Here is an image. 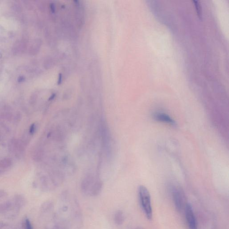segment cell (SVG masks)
I'll return each mask as SVG.
<instances>
[{
	"label": "cell",
	"instance_id": "1",
	"mask_svg": "<svg viewBox=\"0 0 229 229\" xmlns=\"http://www.w3.org/2000/svg\"><path fill=\"white\" fill-rule=\"evenodd\" d=\"M139 202L146 218L151 220L153 218L151 196L148 189L143 185L139 186L138 189Z\"/></svg>",
	"mask_w": 229,
	"mask_h": 229
},
{
	"label": "cell",
	"instance_id": "2",
	"mask_svg": "<svg viewBox=\"0 0 229 229\" xmlns=\"http://www.w3.org/2000/svg\"><path fill=\"white\" fill-rule=\"evenodd\" d=\"M185 218L189 229H197V222L191 204L187 203L185 208Z\"/></svg>",
	"mask_w": 229,
	"mask_h": 229
},
{
	"label": "cell",
	"instance_id": "3",
	"mask_svg": "<svg viewBox=\"0 0 229 229\" xmlns=\"http://www.w3.org/2000/svg\"><path fill=\"white\" fill-rule=\"evenodd\" d=\"M172 198L174 205L178 212H181L184 207L185 195L181 189L175 188L172 190Z\"/></svg>",
	"mask_w": 229,
	"mask_h": 229
},
{
	"label": "cell",
	"instance_id": "4",
	"mask_svg": "<svg viewBox=\"0 0 229 229\" xmlns=\"http://www.w3.org/2000/svg\"><path fill=\"white\" fill-rule=\"evenodd\" d=\"M153 119L158 121L166 123L169 125L174 126L176 122L174 119L167 114L163 112H157L153 115Z\"/></svg>",
	"mask_w": 229,
	"mask_h": 229
},
{
	"label": "cell",
	"instance_id": "5",
	"mask_svg": "<svg viewBox=\"0 0 229 229\" xmlns=\"http://www.w3.org/2000/svg\"><path fill=\"white\" fill-rule=\"evenodd\" d=\"M10 151L14 153L22 152L23 150V144L21 141L16 139H12L9 144Z\"/></svg>",
	"mask_w": 229,
	"mask_h": 229
},
{
	"label": "cell",
	"instance_id": "6",
	"mask_svg": "<svg viewBox=\"0 0 229 229\" xmlns=\"http://www.w3.org/2000/svg\"><path fill=\"white\" fill-rule=\"evenodd\" d=\"M12 201L13 204L20 209L26 204L25 198L21 195H15Z\"/></svg>",
	"mask_w": 229,
	"mask_h": 229
},
{
	"label": "cell",
	"instance_id": "7",
	"mask_svg": "<svg viewBox=\"0 0 229 229\" xmlns=\"http://www.w3.org/2000/svg\"><path fill=\"white\" fill-rule=\"evenodd\" d=\"M115 223L117 225H121L125 220L124 215L123 211L121 210H118L115 213L114 217Z\"/></svg>",
	"mask_w": 229,
	"mask_h": 229
},
{
	"label": "cell",
	"instance_id": "8",
	"mask_svg": "<svg viewBox=\"0 0 229 229\" xmlns=\"http://www.w3.org/2000/svg\"><path fill=\"white\" fill-rule=\"evenodd\" d=\"M12 206V201H7L0 204V213L5 214Z\"/></svg>",
	"mask_w": 229,
	"mask_h": 229
},
{
	"label": "cell",
	"instance_id": "9",
	"mask_svg": "<svg viewBox=\"0 0 229 229\" xmlns=\"http://www.w3.org/2000/svg\"><path fill=\"white\" fill-rule=\"evenodd\" d=\"M12 160L10 158H4L0 160V168L5 169L9 167L12 165Z\"/></svg>",
	"mask_w": 229,
	"mask_h": 229
},
{
	"label": "cell",
	"instance_id": "10",
	"mask_svg": "<svg viewBox=\"0 0 229 229\" xmlns=\"http://www.w3.org/2000/svg\"><path fill=\"white\" fill-rule=\"evenodd\" d=\"M53 204L50 201H46L43 204L41 207V210L43 212L46 213L50 210L53 207Z\"/></svg>",
	"mask_w": 229,
	"mask_h": 229
},
{
	"label": "cell",
	"instance_id": "11",
	"mask_svg": "<svg viewBox=\"0 0 229 229\" xmlns=\"http://www.w3.org/2000/svg\"><path fill=\"white\" fill-rule=\"evenodd\" d=\"M22 227L23 229H33L30 220L27 218H25L22 222Z\"/></svg>",
	"mask_w": 229,
	"mask_h": 229
},
{
	"label": "cell",
	"instance_id": "12",
	"mask_svg": "<svg viewBox=\"0 0 229 229\" xmlns=\"http://www.w3.org/2000/svg\"><path fill=\"white\" fill-rule=\"evenodd\" d=\"M194 2H195V6H196V11H197V14H198L199 16H200L201 13H200V10H199L200 7H199V4L198 3V2H196V1H194Z\"/></svg>",
	"mask_w": 229,
	"mask_h": 229
},
{
	"label": "cell",
	"instance_id": "13",
	"mask_svg": "<svg viewBox=\"0 0 229 229\" xmlns=\"http://www.w3.org/2000/svg\"><path fill=\"white\" fill-rule=\"evenodd\" d=\"M35 125H34V124H33V125H31V126H30V134H33V133H34V132H35Z\"/></svg>",
	"mask_w": 229,
	"mask_h": 229
},
{
	"label": "cell",
	"instance_id": "14",
	"mask_svg": "<svg viewBox=\"0 0 229 229\" xmlns=\"http://www.w3.org/2000/svg\"><path fill=\"white\" fill-rule=\"evenodd\" d=\"M7 195V192L4 190H0V198L5 197Z\"/></svg>",
	"mask_w": 229,
	"mask_h": 229
},
{
	"label": "cell",
	"instance_id": "15",
	"mask_svg": "<svg viewBox=\"0 0 229 229\" xmlns=\"http://www.w3.org/2000/svg\"><path fill=\"white\" fill-rule=\"evenodd\" d=\"M6 226V224L3 222L0 221V229H3Z\"/></svg>",
	"mask_w": 229,
	"mask_h": 229
},
{
	"label": "cell",
	"instance_id": "16",
	"mask_svg": "<svg viewBox=\"0 0 229 229\" xmlns=\"http://www.w3.org/2000/svg\"><path fill=\"white\" fill-rule=\"evenodd\" d=\"M52 229H63L62 228V227L61 226L59 225H56L54 226Z\"/></svg>",
	"mask_w": 229,
	"mask_h": 229
},
{
	"label": "cell",
	"instance_id": "17",
	"mask_svg": "<svg viewBox=\"0 0 229 229\" xmlns=\"http://www.w3.org/2000/svg\"><path fill=\"white\" fill-rule=\"evenodd\" d=\"M62 81V75H61V74L59 75V78L58 79V84H61V82Z\"/></svg>",
	"mask_w": 229,
	"mask_h": 229
},
{
	"label": "cell",
	"instance_id": "18",
	"mask_svg": "<svg viewBox=\"0 0 229 229\" xmlns=\"http://www.w3.org/2000/svg\"><path fill=\"white\" fill-rule=\"evenodd\" d=\"M3 172H4L3 170L0 169V175H1V174H2L3 173Z\"/></svg>",
	"mask_w": 229,
	"mask_h": 229
},
{
	"label": "cell",
	"instance_id": "19",
	"mask_svg": "<svg viewBox=\"0 0 229 229\" xmlns=\"http://www.w3.org/2000/svg\"><path fill=\"white\" fill-rule=\"evenodd\" d=\"M137 229H142V228H137Z\"/></svg>",
	"mask_w": 229,
	"mask_h": 229
}]
</instances>
